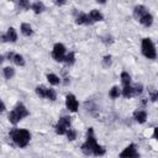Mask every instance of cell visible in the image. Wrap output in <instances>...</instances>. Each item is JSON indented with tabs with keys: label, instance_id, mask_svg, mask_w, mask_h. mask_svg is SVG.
Masks as SVG:
<instances>
[{
	"label": "cell",
	"instance_id": "1",
	"mask_svg": "<svg viewBox=\"0 0 158 158\" xmlns=\"http://www.w3.org/2000/svg\"><path fill=\"white\" fill-rule=\"evenodd\" d=\"M9 137L11 138V141L20 148H25L28 146L30 141H31V133L26 128H17L14 127L10 130L9 132Z\"/></svg>",
	"mask_w": 158,
	"mask_h": 158
},
{
	"label": "cell",
	"instance_id": "2",
	"mask_svg": "<svg viewBox=\"0 0 158 158\" xmlns=\"http://www.w3.org/2000/svg\"><path fill=\"white\" fill-rule=\"evenodd\" d=\"M96 144H98V141H96V137H95L94 128L93 127H89L88 131H86L85 141L80 146V151L83 152V154H85V156L89 157V156L93 154V149L95 148Z\"/></svg>",
	"mask_w": 158,
	"mask_h": 158
},
{
	"label": "cell",
	"instance_id": "3",
	"mask_svg": "<svg viewBox=\"0 0 158 158\" xmlns=\"http://www.w3.org/2000/svg\"><path fill=\"white\" fill-rule=\"evenodd\" d=\"M141 52L143 54L144 58L147 59H156L157 58V49H156V44L154 42L149 38V37H144L141 41Z\"/></svg>",
	"mask_w": 158,
	"mask_h": 158
},
{
	"label": "cell",
	"instance_id": "4",
	"mask_svg": "<svg viewBox=\"0 0 158 158\" xmlns=\"http://www.w3.org/2000/svg\"><path fill=\"white\" fill-rule=\"evenodd\" d=\"M72 127V120L69 116L64 115V116H60L59 120L57 121V123L54 125V132L59 136H65L67 131Z\"/></svg>",
	"mask_w": 158,
	"mask_h": 158
},
{
	"label": "cell",
	"instance_id": "5",
	"mask_svg": "<svg viewBox=\"0 0 158 158\" xmlns=\"http://www.w3.org/2000/svg\"><path fill=\"white\" fill-rule=\"evenodd\" d=\"M67 52H68V51H67V47H65L63 43L57 42V43H54V46H53V48H52L51 56H52V58H53L56 62L62 63V62H64V58H65Z\"/></svg>",
	"mask_w": 158,
	"mask_h": 158
},
{
	"label": "cell",
	"instance_id": "6",
	"mask_svg": "<svg viewBox=\"0 0 158 158\" xmlns=\"http://www.w3.org/2000/svg\"><path fill=\"white\" fill-rule=\"evenodd\" d=\"M118 158H141L138 149H137V144L136 143H130L128 146H126L118 154Z\"/></svg>",
	"mask_w": 158,
	"mask_h": 158
},
{
	"label": "cell",
	"instance_id": "7",
	"mask_svg": "<svg viewBox=\"0 0 158 158\" xmlns=\"http://www.w3.org/2000/svg\"><path fill=\"white\" fill-rule=\"evenodd\" d=\"M64 104H65V107L70 111V112H77L78 109H79V101L77 99V96L72 93L67 94L65 95V100H64Z\"/></svg>",
	"mask_w": 158,
	"mask_h": 158
},
{
	"label": "cell",
	"instance_id": "8",
	"mask_svg": "<svg viewBox=\"0 0 158 158\" xmlns=\"http://www.w3.org/2000/svg\"><path fill=\"white\" fill-rule=\"evenodd\" d=\"M74 19H75V23L77 25H93V22L90 21L88 14H85L83 11H75Z\"/></svg>",
	"mask_w": 158,
	"mask_h": 158
},
{
	"label": "cell",
	"instance_id": "9",
	"mask_svg": "<svg viewBox=\"0 0 158 158\" xmlns=\"http://www.w3.org/2000/svg\"><path fill=\"white\" fill-rule=\"evenodd\" d=\"M12 110L19 115V117H20L21 120H23L25 117H27V116L30 115V111H28V109L26 107V105H25L23 102H17Z\"/></svg>",
	"mask_w": 158,
	"mask_h": 158
},
{
	"label": "cell",
	"instance_id": "10",
	"mask_svg": "<svg viewBox=\"0 0 158 158\" xmlns=\"http://www.w3.org/2000/svg\"><path fill=\"white\" fill-rule=\"evenodd\" d=\"M153 21H154V17H153V15H152L149 11H146V12L138 19V22H139L142 26H144V27H151V26L153 25Z\"/></svg>",
	"mask_w": 158,
	"mask_h": 158
},
{
	"label": "cell",
	"instance_id": "11",
	"mask_svg": "<svg viewBox=\"0 0 158 158\" xmlns=\"http://www.w3.org/2000/svg\"><path fill=\"white\" fill-rule=\"evenodd\" d=\"M4 33H5V37H6V42H10V43H15V42H17L19 35H17L16 28H14V27H9V28L6 30V32H4Z\"/></svg>",
	"mask_w": 158,
	"mask_h": 158
},
{
	"label": "cell",
	"instance_id": "12",
	"mask_svg": "<svg viewBox=\"0 0 158 158\" xmlns=\"http://www.w3.org/2000/svg\"><path fill=\"white\" fill-rule=\"evenodd\" d=\"M88 16H89V19H90V21H91L93 23H94V22H100V21L104 20L102 12H101L100 10H98V9H93V10L88 14Z\"/></svg>",
	"mask_w": 158,
	"mask_h": 158
},
{
	"label": "cell",
	"instance_id": "13",
	"mask_svg": "<svg viewBox=\"0 0 158 158\" xmlns=\"http://www.w3.org/2000/svg\"><path fill=\"white\" fill-rule=\"evenodd\" d=\"M133 118L136 122L138 123H144L148 118V115H147V111L146 110H136L133 112Z\"/></svg>",
	"mask_w": 158,
	"mask_h": 158
},
{
	"label": "cell",
	"instance_id": "14",
	"mask_svg": "<svg viewBox=\"0 0 158 158\" xmlns=\"http://www.w3.org/2000/svg\"><path fill=\"white\" fill-rule=\"evenodd\" d=\"M20 32H21L22 36H25V37H31V36H33V33H35L32 26H31L30 23H27V22H22V23H21V26H20Z\"/></svg>",
	"mask_w": 158,
	"mask_h": 158
},
{
	"label": "cell",
	"instance_id": "15",
	"mask_svg": "<svg viewBox=\"0 0 158 158\" xmlns=\"http://www.w3.org/2000/svg\"><path fill=\"white\" fill-rule=\"evenodd\" d=\"M31 10L36 15H40V14H42L46 10V6H44V4L42 1H35V2L31 4Z\"/></svg>",
	"mask_w": 158,
	"mask_h": 158
},
{
	"label": "cell",
	"instance_id": "16",
	"mask_svg": "<svg viewBox=\"0 0 158 158\" xmlns=\"http://www.w3.org/2000/svg\"><path fill=\"white\" fill-rule=\"evenodd\" d=\"M146 11H148V9H147L144 5H142V4L136 5V6L133 7V17L138 21V19H139V17H141Z\"/></svg>",
	"mask_w": 158,
	"mask_h": 158
},
{
	"label": "cell",
	"instance_id": "17",
	"mask_svg": "<svg viewBox=\"0 0 158 158\" xmlns=\"http://www.w3.org/2000/svg\"><path fill=\"white\" fill-rule=\"evenodd\" d=\"M46 79H47V81H48L51 85H53V86L59 85V84L62 83V79H60L57 74H54V73H48V74L46 75Z\"/></svg>",
	"mask_w": 158,
	"mask_h": 158
},
{
	"label": "cell",
	"instance_id": "18",
	"mask_svg": "<svg viewBox=\"0 0 158 158\" xmlns=\"http://www.w3.org/2000/svg\"><path fill=\"white\" fill-rule=\"evenodd\" d=\"M121 96H123L125 99H131L133 98V86L132 85H127V86H122L121 89Z\"/></svg>",
	"mask_w": 158,
	"mask_h": 158
},
{
	"label": "cell",
	"instance_id": "19",
	"mask_svg": "<svg viewBox=\"0 0 158 158\" xmlns=\"http://www.w3.org/2000/svg\"><path fill=\"white\" fill-rule=\"evenodd\" d=\"M2 74H4V78H5V79L10 80V79H12V78L15 77L16 72H15L14 67L7 65V67H4V69H2Z\"/></svg>",
	"mask_w": 158,
	"mask_h": 158
},
{
	"label": "cell",
	"instance_id": "20",
	"mask_svg": "<svg viewBox=\"0 0 158 158\" xmlns=\"http://www.w3.org/2000/svg\"><path fill=\"white\" fill-rule=\"evenodd\" d=\"M120 79H121V84H122V86L131 85L132 79H131V75L128 74V72H126V70L121 72V74H120Z\"/></svg>",
	"mask_w": 158,
	"mask_h": 158
},
{
	"label": "cell",
	"instance_id": "21",
	"mask_svg": "<svg viewBox=\"0 0 158 158\" xmlns=\"http://www.w3.org/2000/svg\"><path fill=\"white\" fill-rule=\"evenodd\" d=\"M12 62H14L15 65H17V67H25V65H26V60H25L23 56L20 54V53H15V54H14Z\"/></svg>",
	"mask_w": 158,
	"mask_h": 158
},
{
	"label": "cell",
	"instance_id": "22",
	"mask_svg": "<svg viewBox=\"0 0 158 158\" xmlns=\"http://www.w3.org/2000/svg\"><path fill=\"white\" fill-rule=\"evenodd\" d=\"M75 60H77V58H75V53L73 52V51H69V52H67V54H65V58H64V63L67 64V65H73L74 63H75Z\"/></svg>",
	"mask_w": 158,
	"mask_h": 158
},
{
	"label": "cell",
	"instance_id": "23",
	"mask_svg": "<svg viewBox=\"0 0 158 158\" xmlns=\"http://www.w3.org/2000/svg\"><path fill=\"white\" fill-rule=\"evenodd\" d=\"M105 153H106V148L104 146H101V144L98 143L95 146V148L93 149V154L91 156H94V157H102Z\"/></svg>",
	"mask_w": 158,
	"mask_h": 158
},
{
	"label": "cell",
	"instance_id": "24",
	"mask_svg": "<svg viewBox=\"0 0 158 158\" xmlns=\"http://www.w3.org/2000/svg\"><path fill=\"white\" fill-rule=\"evenodd\" d=\"M46 91H47V86H46V85L40 84V85H37V86L35 88L36 95H37L38 98H41V99H44V98H46Z\"/></svg>",
	"mask_w": 158,
	"mask_h": 158
},
{
	"label": "cell",
	"instance_id": "25",
	"mask_svg": "<svg viewBox=\"0 0 158 158\" xmlns=\"http://www.w3.org/2000/svg\"><path fill=\"white\" fill-rule=\"evenodd\" d=\"M109 96L111 99H117L118 96H121V88H118L117 85H114L110 90H109Z\"/></svg>",
	"mask_w": 158,
	"mask_h": 158
},
{
	"label": "cell",
	"instance_id": "26",
	"mask_svg": "<svg viewBox=\"0 0 158 158\" xmlns=\"http://www.w3.org/2000/svg\"><path fill=\"white\" fill-rule=\"evenodd\" d=\"M47 100L49 101H56L57 100V91L53 89V88H47V91H46V98Z\"/></svg>",
	"mask_w": 158,
	"mask_h": 158
},
{
	"label": "cell",
	"instance_id": "27",
	"mask_svg": "<svg viewBox=\"0 0 158 158\" xmlns=\"http://www.w3.org/2000/svg\"><path fill=\"white\" fill-rule=\"evenodd\" d=\"M77 135H78V133H77V130H74V128H72V127H70V128L67 131L65 137H67V139H68V141H70V142H72V141H75V139H77Z\"/></svg>",
	"mask_w": 158,
	"mask_h": 158
},
{
	"label": "cell",
	"instance_id": "28",
	"mask_svg": "<svg viewBox=\"0 0 158 158\" xmlns=\"http://www.w3.org/2000/svg\"><path fill=\"white\" fill-rule=\"evenodd\" d=\"M17 5L21 10H30L31 9V2L28 0H20L17 2Z\"/></svg>",
	"mask_w": 158,
	"mask_h": 158
},
{
	"label": "cell",
	"instance_id": "29",
	"mask_svg": "<svg viewBox=\"0 0 158 158\" xmlns=\"http://www.w3.org/2000/svg\"><path fill=\"white\" fill-rule=\"evenodd\" d=\"M111 64H112V57H111V54H105L102 57V65L105 68H109Z\"/></svg>",
	"mask_w": 158,
	"mask_h": 158
},
{
	"label": "cell",
	"instance_id": "30",
	"mask_svg": "<svg viewBox=\"0 0 158 158\" xmlns=\"http://www.w3.org/2000/svg\"><path fill=\"white\" fill-rule=\"evenodd\" d=\"M142 93H143V85L142 84H137V85L133 86V95L135 96H138Z\"/></svg>",
	"mask_w": 158,
	"mask_h": 158
},
{
	"label": "cell",
	"instance_id": "31",
	"mask_svg": "<svg viewBox=\"0 0 158 158\" xmlns=\"http://www.w3.org/2000/svg\"><path fill=\"white\" fill-rule=\"evenodd\" d=\"M157 99H158V91H157L156 89H154V90H151V91H149V100H151L152 102H156Z\"/></svg>",
	"mask_w": 158,
	"mask_h": 158
},
{
	"label": "cell",
	"instance_id": "32",
	"mask_svg": "<svg viewBox=\"0 0 158 158\" xmlns=\"http://www.w3.org/2000/svg\"><path fill=\"white\" fill-rule=\"evenodd\" d=\"M6 111V105L2 99H0V114H4Z\"/></svg>",
	"mask_w": 158,
	"mask_h": 158
},
{
	"label": "cell",
	"instance_id": "33",
	"mask_svg": "<svg viewBox=\"0 0 158 158\" xmlns=\"http://www.w3.org/2000/svg\"><path fill=\"white\" fill-rule=\"evenodd\" d=\"M14 52H7L6 53V56H5V59H7V60H11L12 62V58H14Z\"/></svg>",
	"mask_w": 158,
	"mask_h": 158
},
{
	"label": "cell",
	"instance_id": "34",
	"mask_svg": "<svg viewBox=\"0 0 158 158\" xmlns=\"http://www.w3.org/2000/svg\"><path fill=\"white\" fill-rule=\"evenodd\" d=\"M0 41L2 43H6V37H5V33H0Z\"/></svg>",
	"mask_w": 158,
	"mask_h": 158
},
{
	"label": "cell",
	"instance_id": "35",
	"mask_svg": "<svg viewBox=\"0 0 158 158\" xmlns=\"http://www.w3.org/2000/svg\"><path fill=\"white\" fill-rule=\"evenodd\" d=\"M54 4H56L57 6H62V5H65L67 2H65V1H58V0H56V1H54Z\"/></svg>",
	"mask_w": 158,
	"mask_h": 158
},
{
	"label": "cell",
	"instance_id": "36",
	"mask_svg": "<svg viewBox=\"0 0 158 158\" xmlns=\"http://www.w3.org/2000/svg\"><path fill=\"white\" fill-rule=\"evenodd\" d=\"M4 60H5V56H2V54L0 53V64H2V63H4Z\"/></svg>",
	"mask_w": 158,
	"mask_h": 158
}]
</instances>
